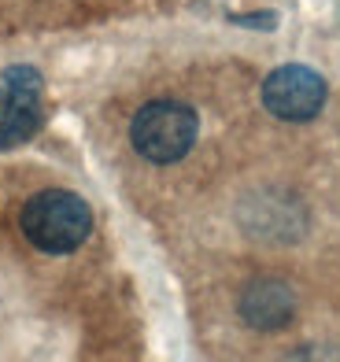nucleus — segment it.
I'll return each instance as SVG.
<instances>
[{"label": "nucleus", "instance_id": "obj_1", "mask_svg": "<svg viewBox=\"0 0 340 362\" xmlns=\"http://www.w3.org/2000/svg\"><path fill=\"white\" fill-rule=\"evenodd\" d=\"M23 237L45 255H71L82 248L93 233V211L78 192L67 189H45L30 196L23 215Z\"/></svg>", "mask_w": 340, "mask_h": 362}, {"label": "nucleus", "instance_id": "obj_2", "mask_svg": "<svg viewBox=\"0 0 340 362\" xmlns=\"http://www.w3.org/2000/svg\"><path fill=\"white\" fill-rule=\"evenodd\" d=\"M197 134H200L197 111L177 100L144 104L134 115V122H129V141H134L137 156L156 163V167L185 159L189 148L197 144Z\"/></svg>", "mask_w": 340, "mask_h": 362}, {"label": "nucleus", "instance_id": "obj_3", "mask_svg": "<svg viewBox=\"0 0 340 362\" xmlns=\"http://www.w3.org/2000/svg\"><path fill=\"white\" fill-rule=\"evenodd\" d=\"M326 78L303 63H285L263 81V107L281 122H311L326 107Z\"/></svg>", "mask_w": 340, "mask_h": 362}, {"label": "nucleus", "instance_id": "obj_4", "mask_svg": "<svg viewBox=\"0 0 340 362\" xmlns=\"http://www.w3.org/2000/svg\"><path fill=\"white\" fill-rule=\"evenodd\" d=\"M0 89H4V111H0V148L26 144L45 122L41 107V74L26 63H15L0 74Z\"/></svg>", "mask_w": 340, "mask_h": 362}, {"label": "nucleus", "instance_id": "obj_5", "mask_svg": "<svg viewBox=\"0 0 340 362\" xmlns=\"http://www.w3.org/2000/svg\"><path fill=\"white\" fill-rule=\"evenodd\" d=\"M237 310L245 325L259 329V333H274V329H285L296 315V296L288 285L281 281H252L237 300Z\"/></svg>", "mask_w": 340, "mask_h": 362}, {"label": "nucleus", "instance_id": "obj_6", "mask_svg": "<svg viewBox=\"0 0 340 362\" xmlns=\"http://www.w3.org/2000/svg\"><path fill=\"white\" fill-rule=\"evenodd\" d=\"M0 111H4V89H0Z\"/></svg>", "mask_w": 340, "mask_h": 362}]
</instances>
